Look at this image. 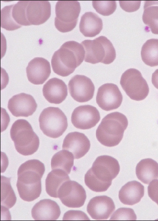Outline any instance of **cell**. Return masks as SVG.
<instances>
[{
  "label": "cell",
  "mask_w": 158,
  "mask_h": 221,
  "mask_svg": "<svg viewBox=\"0 0 158 221\" xmlns=\"http://www.w3.org/2000/svg\"><path fill=\"white\" fill-rule=\"evenodd\" d=\"M144 186L140 182L133 181L123 186L118 193V198L123 204L133 205L139 202L144 195Z\"/></svg>",
  "instance_id": "cell-21"
},
{
  "label": "cell",
  "mask_w": 158,
  "mask_h": 221,
  "mask_svg": "<svg viewBox=\"0 0 158 221\" xmlns=\"http://www.w3.org/2000/svg\"><path fill=\"white\" fill-rule=\"evenodd\" d=\"M142 59L151 67L158 65V39H151L143 45L141 52Z\"/></svg>",
  "instance_id": "cell-27"
},
{
  "label": "cell",
  "mask_w": 158,
  "mask_h": 221,
  "mask_svg": "<svg viewBox=\"0 0 158 221\" xmlns=\"http://www.w3.org/2000/svg\"><path fill=\"white\" fill-rule=\"evenodd\" d=\"M103 25L102 21L98 15L93 12H87L81 16L79 28L84 36L93 37L100 33Z\"/></svg>",
  "instance_id": "cell-22"
},
{
  "label": "cell",
  "mask_w": 158,
  "mask_h": 221,
  "mask_svg": "<svg viewBox=\"0 0 158 221\" xmlns=\"http://www.w3.org/2000/svg\"><path fill=\"white\" fill-rule=\"evenodd\" d=\"M32 218L35 220H56L61 211L55 201L49 199L40 200L33 206L31 211Z\"/></svg>",
  "instance_id": "cell-19"
},
{
  "label": "cell",
  "mask_w": 158,
  "mask_h": 221,
  "mask_svg": "<svg viewBox=\"0 0 158 221\" xmlns=\"http://www.w3.org/2000/svg\"><path fill=\"white\" fill-rule=\"evenodd\" d=\"M37 104L30 94L21 93L13 96L8 101V108L16 117H27L35 111Z\"/></svg>",
  "instance_id": "cell-15"
},
{
  "label": "cell",
  "mask_w": 158,
  "mask_h": 221,
  "mask_svg": "<svg viewBox=\"0 0 158 221\" xmlns=\"http://www.w3.org/2000/svg\"><path fill=\"white\" fill-rule=\"evenodd\" d=\"M137 217L133 210L128 208H120L113 213L110 220H135Z\"/></svg>",
  "instance_id": "cell-30"
},
{
  "label": "cell",
  "mask_w": 158,
  "mask_h": 221,
  "mask_svg": "<svg viewBox=\"0 0 158 221\" xmlns=\"http://www.w3.org/2000/svg\"><path fill=\"white\" fill-rule=\"evenodd\" d=\"M85 57V49L81 44L67 41L54 53L51 61L52 70L58 75L68 76L81 64Z\"/></svg>",
  "instance_id": "cell-3"
},
{
  "label": "cell",
  "mask_w": 158,
  "mask_h": 221,
  "mask_svg": "<svg viewBox=\"0 0 158 221\" xmlns=\"http://www.w3.org/2000/svg\"><path fill=\"white\" fill-rule=\"evenodd\" d=\"M148 195L158 205V179L152 181L148 187Z\"/></svg>",
  "instance_id": "cell-33"
},
{
  "label": "cell",
  "mask_w": 158,
  "mask_h": 221,
  "mask_svg": "<svg viewBox=\"0 0 158 221\" xmlns=\"http://www.w3.org/2000/svg\"><path fill=\"white\" fill-rule=\"evenodd\" d=\"M28 81L35 85L43 84L51 73L49 62L41 57H36L29 63L26 68Z\"/></svg>",
  "instance_id": "cell-18"
},
{
  "label": "cell",
  "mask_w": 158,
  "mask_h": 221,
  "mask_svg": "<svg viewBox=\"0 0 158 221\" xmlns=\"http://www.w3.org/2000/svg\"><path fill=\"white\" fill-rule=\"evenodd\" d=\"M74 159L73 155L69 151H60L54 154L52 158L51 169L61 170L69 174L74 164Z\"/></svg>",
  "instance_id": "cell-26"
},
{
  "label": "cell",
  "mask_w": 158,
  "mask_h": 221,
  "mask_svg": "<svg viewBox=\"0 0 158 221\" xmlns=\"http://www.w3.org/2000/svg\"><path fill=\"white\" fill-rule=\"evenodd\" d=\"M142 19L152 32L158 34V0L144 1Z\"/></svg>",
  "instance_id": "cell-25"
},
{
  "label": "cell",
  "mask_w": 158,
  "mask_h": 221,
  "mask_svg": "<svg viewBox=\"0 0 158 221\" xmlns=\"http://www.w3.org/2000/svg\"><path fill=\"white\" fill-rule=\"evenodd\" d=\"M43 95L49 102L59 104L62 102L68 95L67 85L62 80L54 77L49 80L43 88Z\"/></svg>",
  "instance_id": "cell-20"
},
{
  "label": "cell",
  "mask_w": 158,
  "mask_h": 221,
  "mask_svg": "<svg viewBox=\"0 0 158 221\" xmlns=\"http://www.w3.org/2000/svg\"><path fill=\"white\" fill-rule=\"evenodd\" d=\"M152 82L155 87L158 89V69L152 73Z\"/></svg>",
  "instance_id": "cell-34"
},
{
  "label": "cell",
  "mask_w": 158,
  "mask_h": 221,
  "mask_svg": "<svg viewBox=\"0 0 158 221\" xmlns=\"http://www.w3.org/2000/svg\"><path fill=\"white\" fill-rule=\"evenodd\" d=\"M92 4L97 12L105 16L112 14L117 8L115 0H93Z\"/></svg>",
  "instance_id": "cell-29"
},
{
  "label": "cell",
  "mask_w": 158,
  "mask_h": 221,
  "mask_svg": "<svg viewBox=\"0 0 158 221\" xmlns=\"http://www.w3.org/2000/svg\"><path fill=\"white\" fill-rule=\"evenodd\" d=\"M137 178L144 184H148L158 178V163L151 158L140 161L136 167Z\"/></svg>",
  "instance_id": "cell-23"
},
{
  "label": "cell",
  "mask_w": 158,
  "mask_h": 221,
  "mask_svg": "<svg viewBox=\"0 0 158 221\" xmlns=\"http://www.w3.org/2000/svg\"><path fill=\"white\" fill-rule=\"evenodd\" d=\"M10 136L16 150L21 154L31 155L38 150L39 138L26 120L19 119L15 121L10 130Z\"/></svg>",
  "instance_id": "cell-5"
},
{
  "label": "cell",
  "mask_w": 158,
  "mask_h": 221,
  "mask_svg": "<svg viewBox=\"0 0 158 221\" xmlns=\"http://www.w3.org/2000/svg\"><path fill=\"white\" fill-rule=\"evenodd\" d=\"M115 209L112 198L106 195H101L90 199L87 206V211L93 219L102 220L109 218Z\"/></svg>",
  "instance_id": "cell-16"
},
{
  "label": "cell",
  "mask_w": 158,
  "mask_h": 221,
  "mask_svg": "<svg viewBox=\"0 0 158 221\" xmlns=\"http://www.w3.org/2000/svg\"><path fill=\"white\" fill-rule=\"evenodd\" d=\"M58 196L64 205L73 208L82 206L86 198L84 187L78 182L70 180L61 186L59 190Z\"/></svg>",
  "instance_id": "cell-11"
},
{
  "label": "cell",
  "mask_w": 158,
  "mask_h": 221,
  "mask_svg": "<svg viewBox=\"0 0 158 221\" xmlns=\"http://www.w3.org/2000/svg\"><path fill=\"white\" fill-rule=\"evenodd\" d=\"M123 100L122 94L118 87L112 83H107L98 89L96 102L103 110L109 111L118 108Z\"/></svg>",
  "instance_id": "cell-12"
},
{
  "label": "cell",
  "mask_w": 158,
  "mask_h": 221,
  "mask_svg": "<svg viewBox=\"0 0 158 221\" xmlns=\"http://www.w3.org/2000/svg\"><path fill=\"white\" fill-rule=\"evenodd\" d=\"M68 174L60 169L52 170L47 175L45 180V190L51 197L58 198L59 190L63 184L70 180Z\"/></svg>",
  "instance_id": "cell-24"
},
{
  "label": "cell",
  "mask_w": 158,
  "mask_h": 221,
  "mask_svg": "<svg viewBox=\"0 0 158 221\" xmlns=\"http://www.w3.org/2000/svg\"><path fill=\"white\" fill-rule=\"evenodd\" d=\"M81 7L76 0H59L55 6V25L62 32L72 30L76 26Z\"/></svg>",
  "instance_id": "cell-8"
},
{
  "label": "cell",
  "mask_w": 158,
  "mask_h": 221,
  "mask_svg": "<svg viewBox=\"0 0 158 221\" xmlns=\"http://www.w3.org/2000/svg\"><path fill=\"white\" fill-rule=\"evenodd\" d=\"M119 171V165L116 159L108 155L99 156L85 174V184L94 191L104 192L111 186Z\"/></svg>",
  "instance_id": "cell-2"
},
{
  "label": "cell",
  "mask_w": 158,
  "mask_h": 221,
  "mask_svg": "<svg viewBox=\"0 0 158 221\" xmlns=\"http://www.w3.org/2000/svg\"><path fill=\"white\" fill-rule=\"evenodd\" d=\"M81 44L85 49V62L109 64L116 58V51L112 43L105 36H100L93 40H85Z\"/></svg>",
  "instance_id": "cell-6"
},
{
  "label": "cell",
  "mask_w": 158,
  "mask_h": 221,
  "mask_svg": "<svg viewBox=\"0 0 158 221\" xmlns=\"http://www.w3.org/2000/svg\"><path fill=\"white\" fill-rule=\"evenodd\" d=\"M11 178L1 176V207L6 209L12 207L15 204L17 198L10 184Z\"/></svg>",
  "instance_id": "cell-28"
},
{
  "label": "cell",
  "mask_w": 158,
  "mask_h": 221,
  "mask_svg": "<svg viewBox=\"0 0 158 221\" xmlns=\"http://www.w3.org/2000/svg\"><path fill=\"white\" fill-rule=\"evenodd\" d=\"M40 129L46 136L53 138L62 135L68 123L64 113L57 107H49L44 109L40 115Z\"/></svg>",
  "instance_id": "cell-7"
},
{
  "label": "cell",
  "mask_w": 158,
  "mask_h": 221,
  "mask_svg": "<svg viewBox=\"0 0 158 221\" xmlns=\"http://www.w3.org/2000/svg\"><path fill=\"white\" fill-rule=\"evenodd\" d=\"M121 7L127 12H133L140 7L141 1H119Z\"/></svg>",
  "instance_id": "cell-32"
},
{
  "label": "cell",
  "mask_w": 158,
  "mask_h": 221,
  "mask_svg": "<svg viewBox=\"0 0 158 221\" xmlns=\"http://www.w3.org/2000/svg\"><path fill=\"white\" fill-rule=\"evenodd\" d=\"M128 125L126 117L118 112L110 113L105 116L96 130V137L102 144L112 147L119 144Z\"/></svg>",
  "instance_id": "cell-4"
},
{
  "label": "cell",
  "mask_w": 158,
  "mask_h": 221,
  "mask_svg": "<svg viewBox=\"0 0 158 221\" xmlns=\"http://www.w3.org/2000/svg\"><path fill=\"white\" fill-rule=\"evenodd\" d=\"M100 119L99 111L97 108L90 105L79 106L73 112L71 121L76 128L82 130L94 127Z\"/></svg>",
  "instance_id": "cell-14"
},
{
  "label": "cell",
  "mask_w": 158,
  "mask_h": 221,
  "mask_svg": "<svg viewBox=\"0 0 158 221\" xmlns=\"http://www.w3.org/2000/svg\"><path fill=\"white\" fill-rule=\"evenodd\" d=\"M63 220H90L83 212L78 210H69L66 212L63 218Z\"/></svg>",
  "instance_id": "cell-31"
},
{
  "label": "cell",
  "mask_w": 158,
  "mask_h": 221,
  "mask_svg": "<svg viewBox=\"0 0 158 221\" xmlns=\"http://www.w3.org/2000/svg\"><path fill=\"white\" fill-rule=\"evenodd\" d=\"M90 147V141L84 134L74 131L66 136L63 140L62 149L72 153L74 159H78L88 152Z\"/></svg>",
  "instance_id": "cell-17"
},
{
  "label": "cell",
  "mask_w": 158,
  "mask_h": 221,
  "mask_svg": "<svg viewBox=\"0 0 158 221\" xmlns=\"http://www.w3.org/2000/svg\"><path fill=\"white\" fill-rule=\"evenodd\" d=\"M24 14L25 26L43 24L51 15V5L47 0H20Z\"/></svg>",
  "instance_id": "cell-10"
},
{
  "label": "cell",
  "mask_w": 158,
  "mask_h": 221,
  "mask_svg": "<svg viewBox=\"0 0 158 221\" xmlns=\"http://www.w3.org/2000/svg\"><path fill=\"white\" fill-rule=\"evenodd\" d=\"M120 83L126 94L133 100H143L149 92L147 81L140 72L135 69L126 70L121 76Z\"/></svg>",
  "instance_id": "cell-9"
},
{
  "label": "cell",
  "mask_w": 158,
  "mask_h": 221,
  "mask_svg": "<svg viewBox=\"0 0 158 221\" xmlns=\"http://www.w3.org/2000/svg\"><path fill=\"white\" fill-rule=\"evenodd\" d=\"M68 86L71 96L78 102H86L93 97L94 85L90 78L85 75H75L69 80Z\"/></svg>",
  "instance_id": "cell-13"
},
{
  "label": "cell",
  "mask_w": 158,
  "mask_h": 221,
  "mask_svg": "<svg viewBox=\"0 0 158 221\" xmlns=\"http://www.w3.org/2000/svg\"><path fill=\"white\" fill-rule=\"evenodd\" d=\"M45 171L44 164L37 160H29L20 165L16 186L22 199L29 202L39 197L42 191L41 179Z\"/></svg>",
  "instance_id": "cell-1"
}]
</instances>
